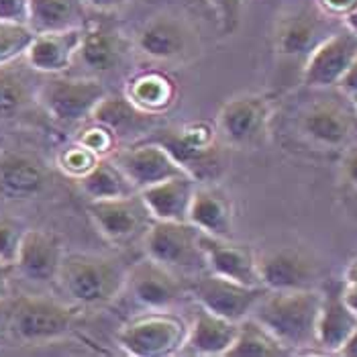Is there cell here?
<instances>
[{
  "label": "cell",
  "mask_w": 357,
  "mask_h": 357,
  "mask_svg": "<svg viewBox=\"0 0 357 357\" xmlns=\"http://www.w3.org/2000/svg\"><path fill=\"white\" fill-rule=\"evenodd\" d=\"M125 96L143 112L158 116L176 105L178 98V84L172 76L160 70H147L135 74L127 88Z\"/></svg>",
  "instance_id": "cell-27"
},
{
  "label": "cell",
  "mask_w": 357,
  "mask_h": 357,
  "mask_svg": "<svg viewBox=\"0 0 357 357\" xmlns=\"http://www.w3.org/2000/svg\"><path fill=\"white\" fill-rule=\"evenodd\" d=\"M290 356V349L284 347L270 331L259 321L248 317L239 323V333L235 343L225 357H282Z\"/></svg>",
  "instance_id": "cell-32"
},
{
  "label": "cell",
  "mask_w": 357,
  "mask_h": 357,
  "mask_svg": "<svg viewBox=\"0 0 357 357\" xmlns=\"http://www.w3.org/2000/svg\"><path fill=\"white\" fill-rule=\"evenodd\" d=\"M76 141L80 145H84L86 149L94 151L98 158L112 155L114 149H116V143H119V139H116V135L110 129H107L100 123H94V121L88 127H84L82 131H80V135L76 137Z\"/></svg>",
  "instance_id": "cell-36"
},
{
  "label": "cell",
  "mask_w": 357,
  "mask_h": 357,
  "mask_svg": "<svg viewBox=\"0 0 357 357\" xmlns=\"http://www.w3.org/2000/svg\"><path fill=\"white\" fill-rule=\"evenodd\" d=\"M137 50L153 61L182 63L198 54L200 41L188 19L162 13L141 25L137 33Z\"/></svg>",
  "instance_id": "cell-8"
},
{
  "label": "cell",
  "mask_w": 357,
  "mask_h": 357,
  "mask_svg": "<svg viewBox=\"0 0 357 357\" xmlns=\"http://www.w3.org/2000/svg\"><path fill=\"white\" fill-rule=\"evenodd\" d=\"M78 182L82 192L90 200H107V198H119V196L139 192L131 184V180L125 176L121 165L112 160V155L100 158L96 165Z\"/></svg>",
  "instance_id": "cell-31"
},
{
  "label": "cell",
  "mask_w": 357,
  "mask_h": 357,
  "mask_svg": "<svg viewBox=\"0 0 357 357\" xmlns=\"http://www.w3.org/2000/svg\"><path fill=\"white\" fill-rule=\"evenodd\" d=\"M55 282L78 304L98 306L114 301L127 282V268L107 255L66 253Z\"/></svg>",
  "instance_id": "cell-2"
},
{
  "label": "cell",
  "mask_w": 357,
  "mask_h": 357,
  "mask_svg": "<svg viewBox=\"0 0 357 357\" xmlns=\"http://www.w3.org/2000/svg\"><path fill=\"white\" fill-rule=\"evenodd\" d=\"M206 2L217 13V19H219L222 33L231 35V33H235L239 29L245 0H206Z\"/></svg>",
  "instance_id": "cell-37"
},
{
  "label": "cell",
  "mask_w": 357,
  "mask_h": 357,
  "mask_svg": "<svg viewBox=\"0 0 357 357\" xmlns=\"http://www.w3.org/2000/svg\"><path fill=\"white\" fill-rule=\"evenodd\" d=\"M266 292L268 288L264 286H248L213 274L208 270L192 284V296L198 306L235 323H241L243 319L251 317L253 308Z\"/></svg>",
  "instance_id": "cell-13"
},
{
  "label": "cell",
  "mask_w": 357,
  "mask_h": 357,
  "mask_svg": "<svg viewBox=\"0 0 357 357\" xmlns=\"http://www.w3.org/2000/svg\"><path fill=\"white\" fill-rule=\"evenodd\" d=\"M349 98L354 100V105H356V109H357V94H356V96H349Z\"/></svg>",
  "instance_id": "cell-48"
},
{
  "label": "cell",
  "mask_w": 357,
  "mask_h": 357,
  "mask_svg": "<svg viewBox=\"0 0 357 357\" xmlns=\"http://www.w3.org/2000/svg\"><path fill=\"white\" fill-rule=\"evenodd\" d=\"M188 220L194 227L211 237H233V202L229 194L215 184H198L194 192Z\"/></svg>",
  "instance_id": "cell-23"
},
{
  "label": "cell",
  "mask_w": 357,
  "mask_h": 357,
  "mask_svg": "<svg viewBox=\"0 0 357 357\" xmlns=\"http://www.w3.org/2000/svg\"><path fill=\"white\" fill-rule=\"evenodd\" d=\"M125 54V39L121 37V33H116L114 29L96 25L84 27L76 61H80L84 68L98 76L114 72L121 66Z\"/></svg>",
  "instance_id": "cell-25"
},
{
  "label": "cell",
  "mask_w": 357,
  "mask_h": 357,
  "mask_svg": "<svg viewBox=\"0 0 357 357\" xmlns=\"http://www.w3.org/2000/svg\"><path fill=\"white\" fill-rule=\"evenodd\" d=\"M31 0H0V23L29 25Z\"/></svg>",
  "instance_id": "cell-38"
},
{
  "label": "cell",
  "mask_w": 357,
  "mask_h": 357,
  "mask_svg": "<svg viewBox=\"0 0 357 357\" xmlns=\"http://www.w3.org/2000/svg\"><path fill=\"white\" fill-rule=\"evenodd\" d=\"M357 327V314L343 303L341 290L323 294L317 321V347L325 354H339Z\"/></svg>",
  "instance_id": "cell-26"
},
{
  "label": "cell",
  "mask_w": 357,
  "mask_h": 357,
  "mask_svg": "<svg viewBox=\"0 0 357 357\" xmlns=\"http://www.w3.org/2000/svg\"><path fill=\"white\" fill-rule=\"evenodd\" d=\"M196 188L192 176L182 174L141 190V196L153 220H188Z\"/></svg>",
  "instance_id": "cell-24"
},
{
  "label": "cell",
  "mask_w": 357,
  "mask_h": 357,
  "mask_svg": "<svg viewBox=\"0 0 357 357\" xmlns=\"http://www.w3.org/2000/svg\"><path fill=\"white\" fill-rule=\"evenodd\" d=\"M188 337V323L169 312L151 310L119 331L116 341L125 354L133 357L176 356L184 349Z\"/></svg>",
  "instance_id": "cell-4"
},
{
  "label": "cell",
  "mask_w": 357,
  "mask_h": 357,
  "mask_svg": "<svg viewBox=\"0 0 357 357\" xmlns=\"http://www.w3.org/2000/svg\"><path fill=\"white\" fill-rule=\"evenodd\" d=\"M341 298L357 314V284H345L341 288Z\"/></svg>",
  "instance_id": "cell-44"
},
{
  "label": "cell",
  "mask_w": 357,
  "mask_h": 357,
  "mask_svg": "<svg viewBox=\"0 0 357 357\" xmlns=\"http://www.w3.org/2000/svg\"><path fill=\"white\" fill-rule=\"evenodd\" d=\"M147 257L172 270H206L202 233L190 220H153L143 235Z\"/></svg>",
  "instance_id": "cell-6"
},
{
  "label": "cell",
  "mask_w": 357,
  "mask_h": 357,
  "mask_svg": "<svg viewBox=\"0 0 357 357\" xmlns=\"http://www.w3.org/2000/svg\"><path fill=\"white\" fill-rule=\"evenodd\" d=\"M323 13H327L333 19L343 21L349 13H354L357 6V0H319L317 2Z\"/></svg>",
  "instance_id": "cell-39"
},
{
  "label": "cell",
  "mask_w": 357,
  "mask_h": 357,
  "mask_svg": "<svg viewBox=\"0 0 357 357\" xmlns=\"http://www.w3.org/2000/svg\"><path fill=\"white\" fill-rule=\"evenodd\" d=\"M125 290H129L135 303L149 310H169L186 296V286L176 270L151 257L127 268Z\"/></svg>",
  "instance_id": "cell-14"
},
{
  "label": "cell",
  "mask_w": 357,
  "mask_h": 357,
  "mask_svg": "<svg viewBox=\"0 0 357 357\" xmlns=\"http://www.w3.org/2000/svg\"><path fill=\"white\" fill-rule=\"evenodd\" d=\"M337 88H339L343 94H347V96H356L357 94V57L354 59L351 68L347 70V74L343 76V80L339 82Z\"/></svg>",
  "instance_id": "cell-41"
},
{
  "label": "cell",
  "mask_w": 357,
  "mask_h": 357,
  "mask_svg": "<svg viewBox=\"0 0 357 357\" xmlns=\"http://www.w3.org/2000/svg\"><path fill=\"white\" fill-rule=\"evenodd\" d=\"M343 27V21L333 19L317 6H301L278 21L275 50L290 59H304L312 54L329 35Z\"/></svg>",
  "instance_id": "cell-10"
},
{
  "label": "cell",
  "mask_w": 357,
  "mask_h": 357,
  "mask_svg": "<svg viewBox=\"0 0 357 357\" xmlns=\"http://www.w3.org/2000/svg\"><path fill=\"white\" fill-rule=\"evenodd\" d=\"M149 139L167 149V153L198 184L215 182L227 164L220 149L219 131L202 121L160 129Z\"/></svg>",
  "instance_id": "cell-3"
},
{
  "label": "cell",
  "mask_w": 357,
  "mask_h": 357,
  "mask_svg": "<svg viewBox=\"0 0 357 357\" xmlns=\"http://www.w3.org/2000/svg\"><path fill=\"white\" fill-rule=\"evenodd\" d=\"M337 356H345V357H357V327L356 331L349 335V339L345 341V345L341 347V351Z\"/></svg>",
  "instance_id": "cell-45"
},
{
  "label": "cell",
  "mask_w": 357,
  "mask_h": 357,
  "mask_svg": "<svg viewBox=\"0 0 357 357\" xmlns=\"http://www.w3.org/2000/svg\"><path fill=\"white\" fill-rule=\"evenodd\" d=\"M153 119H155L153 114H147L137 109L125 94H107L90 116V121L100 123L110 129L116 139L149 131Z\"/></svg>",
  "instance_id": "cell-28"
},
{
  "label": "cell",
  "mask_w": 357,
  "mask_h": 357,
  "mask_svg": "<svg viewBox=\"0 0 357 357\" xmlns=\"http://www.w3.org/2000/svg\"><path fill=\"white\" fill-rule=\"evenodd\" d=\"M88 8H94V10H114V8H121L125 6L127 2L131 0H84Z\"/></svg>",
  "instance_id": "cell-43"
},
{
  "label": "cell",
  "mask_w": 357,
  "mask_h": 357,
  "mask_svg": "<svg viewBox=\"0 0 357 357\" xmlns=\"http://www.w3.org/2000/svg\"><path fill=\"white\" fill-rule=\"evenodd\" d=\"M50 184L45 164L21 151L0 155V196L6 200H27L41 194Z\"/></svg>",
  "instance_id": "cell-20"
},
{
  "label": "cell",
  "mask_w": 357,
  "mask_h": 357,
  "mask_svg": "<svg viewBox=\"0 0 357 357\" xmlns=\"http://www.w3.org/2000/svg\"><path fill=\"white\" fill-rule=\"evenodd\" d=\"M357 57V35L349 29H337L306 57L303 82L310 88H337Z\"/></svg>",
  "instance_id": "cell-15"
},
{
  "label": "cell",
  "mask_w": 357,
  "mask_h": 357,
  "mask_svg": "<svg viewBox=\"0 0 357 357\" xmlns=\"http://www.w3.org/2000/svg\"><path fill=\"white\" fill-rule=\"evenodd\" d=\"M15 274V266L0 261V303L10 296V278Z\"/></svg>",
  "instance_id": "cell-42"
},
{
  "label": "cell",
  "mask_w": 357,
  "mask_h": 357,
  "mask_svg": "<svg viewBox=\"0 0 357 357\" xmlns=\"http://www.w3.org/2000/svg\"><path fill=\"white\" fill-rule=\"evenodd\" d=\"M202 249L208 272L248 286H261L257 272V255L249 245L233 241V237L222 239L202 233Z\"/></svg>",
  "instance_id": "cell-18"
},
{
  "label": "cell",
  "mask_w": 357,
  "mask_h": 357,
  "mask_svg": "<svg viewBox=\"0 0 357 357\" xmlns=\"http://www.w3.org/2000/svg\"><path fill=\"white\" fill-rule=\"evenodd\" d=\"M82 33L84 27L55 33H37L25 54V61L37 74H63L76 63Z\"/></svg>",
  "instance_id": "cell-19"
},
{
  "label": "cell",
  "mask_w": 357,
  "mask_h": 357,
  "mask_svg": "<svg viewBox=\"0 0 357 357\" xmlns=\"http://www.w3.org/2000/svg\"><path fill=\"white\" fill-rule=\"evenodd\" d=\"M84 0H31L29 29L37 33H55L86 27Z\"/></svg>",
  "instance_id": "cell-29"
},
{
  "label": "cell",
  "mask_w": 357,
  "mask_h": 357,
  "mask_svg": "<svg viewBox=\"0 0 357 357\" xmlns=\"http://www.w3.org/2000/svg\"><path fill=\"white\" fill-rule=\"evenodd\" d=\"M301 131L317 145L337 149L357 141V109L354 100L321 98L308 105L301 114Z\"/></svg>",
  "instance_id": "cell-12"
},
{
  "label": "cell",
  "mask_w": 357,
  "mask_h": 357,
  "mask_svg": "<svg viewBox=\"0 0 357 357\" xmlns=\"http://www.w3.org/2000/svg\"><path fill=\"white\" fill-rule=\"evenodd\" d=\"M323 294L314 288L304 290H268L253 308L251 317L259 321L275 339L296 354L317 347V321Z\"/></svg>",
  "instance_id": "cell-1"
},
{
  "label": "cell",
  "mask_w": 357,
  "mask_h": 357,
  "mask_svg": "<svg viewBox=\"0 0 357 357\" xmlns=\"http://www.w3.org/2000/svg\"><path fill=\"white\" fill-rule=\"evenodd\" d=\"M112 160L121 165V169L125 172V176L131 180V184L139 192L164 180L186 174L180 164L167 153V149L151 139L114 151Z\"/></svg>",
  "instance_id": "cell-16"
},
{
  "label": "cell",
  "mask_w": 357,
  "mask_h": 357,
  "mask_svg": "<svg viewBox=\"0 0 357 357\" xmlns=\"http://www.w3.org/2000/svg\"><path fill=\"white\" fill-rule=\"evenodd\" d=\"M29 70V63L27 68H19V61L0 68V123L17 119L33 100H37L39 88L33 82Z\"/></svg>",
  "instance_id": "cell-30"
},
{
  "label": "cell",
  "mask_w": 357,
  "mask_h": 357,
  "mask_svg": "<svg viewBox=\"0 0 357 357\" xmlns=\"http://www.w3.org/2000/svg\"><path fill=\"white\" fill-rule=\"evenodd\" d=\"M107 94V86L98 78H70L57 74L39 86L37 100L59 123H82L92 116Z\"/></svg>",
  "instance_id": "cell-7"
},
{
  "label": "cell",
  "mask_w": 357,
  "mask_h": 357,
  "mask_svg": "<svg viewBox=\"0 0 357 357\" xmlns=\"http://www.w3.org/2000/svg\"><path fill=\"white\" fill-rule=\"evenodd\" d=\"M257 272L268 290H304L314 286L319 268L301 249L280 248L257 255Z\"/></svg>",
  "instance_id": "cell-17"
},
{
  "label": "cell",
  "mask_w": 357,
  "mask_h": 357,
  "mask_svg": "<svg viewBox=\"0 0 357 357\" xmlns=\"http://www.w3.org/2000/svg\"><path fill=\"white\" fill-rule=\"evenodd\" d=\"M76 310L41 296H23L10 306L8 331L27 345H43L70 335L76 325Z\"/></svg>",
  "instance_id": "cell-5"
},
{
  "label": "cell",
  "mask_w": 357,
  "mask_h": 357,
  "mask_svg": "<svg viewBox=\"0 0 357 357\" xmlns=\"http://www.w3.org/2000/svg\"><path fill=\"white\" fill-rule=\"evenodd\" d=\"M343 25L349 29L351 33H356V35H357V6H356V10H354V13H349V15H347V17L343 19Z\"/></svg>",
  "instance_id": "cell-46"
},
{
  "label": "cell",
  "mask_w": 357,
  "mask_h": 357,
  "mask_svg": "<svg viewBox=\"0 0 357 357\" xmlns=\"http://www.w3.org/2000/svg\"><path fill=\"white\" fill-rule=\"evenodd\" d=\"M239 333V323L219 317L202 306L196 308L192 323L188 325V337L182 351L194 356H227L235 337Z\"/></svg>",
  "instance_id": "cell-22"
},
{
  "label": "cell",
  "mask_w": 357,
  "mask_h": 357,
  "mask_svg": "<svg viewBox=\"0 0 357 357\" xmlns=\"http://www.w3.org/2000/svg\"><path fill=\"white\" fill-rule=\"evenodd\" d=\"M35 33L29 25H8L0 23V68L23 59Z\"/></svg>",
  "instance_id": "cell-33"
},
{
  "label": "cell",
  "mask_w": 357,
  "mask_h": 357,
  "mask_svg": "<svg viewBox=\"0 0 357 357\" xmlns=\"http://www.w3.org/2000/svg\"><path fill=\"white\" fill-rule=\"evenodd\" d=\"M98 160H100V158H98L94 151L86 149L84 145H80V143L76 141L74 145H70V147H66V149L59 151V155H57V165H59V169H61L66 176L80 180V178H84V176L96 165Z\"/></svg>",
  "instance_id": "cell-35"
},
{
  "label": "cell",
  "mask_w": 357,
  "mask_h": 357,
  "mask_svg": "<svg viewBox=\"0 0 357 357\" xmlns=\"http://www.w3.org/2000/svg\"><path fill=\"white\" fill-rule=\"evenodd\" d=\"M345 284H357V259L349 264V268L345 272Z\"/></svg>",
  "instance_id": "cell-47"
},
{
  "label": "cell",
  "mask_w": 357,
  "mask_h": 357,
  "mask_svg": "<svg viewBox=\"0 0 357 357\" xmlns=\"http://www.w3.org/2000/svg\"><path fill=\"white\" fill-rule=\"evenodd\" d=\"M27 229L29 227L21 219L0 215V261L15 266Z\"/></svg>",
  "instance_id": "cell-34"
},
{
  "label": "cell",
  "mask_w": 357,
  "mask_h": 357,
  "mask_svg": "<svg viewBox=\"0 0 357 357\" xmlns=\"http://www.w3.org/2000/svg\"><path fill=\"white\" fill-rule=\"evenodd\" d=\"M63 255V245L54 233L43 229H27L15 261V272L31 282H54Z\"/></svg>",
  "instance_id": "cell-21"
},
{
  "label": "cell",
  "mask_w": 357,
  "mask_h": 357,
  "mask_svg": "<svg viewBox=\"0 0 357 357\" xmlns=\"http://www.w3.org/2000/svg\"><path fill=\"white\" fill-rule=\"evenodd\" d=\"M341 172H343V178L357 190V141L347 147L343 162H341Z\"/></svg>",
  "instance_id": "cell-40"
},
{
  "label": "cell",
  "mask_w": 357,
  "mask_h": 357,
  "mask_svg": "<svg viewBox=\"0 0 357 357\" xmlns=\"http://www.w3.org/2000/svg\"><path fill=\"white\" fill-rule=\"evenodd\" d=\"M88 215L98 233L110 243H131L139 237L143 239L153 222L141 192L107 200H90Z\"/></svg>",
  "instance_id": "cell-9"
},
{
  "label": "cell",
  "mask_w": 357,
  "mask_h": 357,
  "mask_svg": "<svg viewBox=\"0 0 357 357\" xmlns=\"http://www.w3.org/2000/svg\"><path fill=\"white\" fill-rule=\"evenodd\" d=\"M272 123V105L266 96L241 94L227 100L217 116V131L229 145L257 147L261 145Z\"/></svg>",
  "instance_id": "cell-11"
}]
</instances>
